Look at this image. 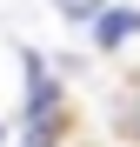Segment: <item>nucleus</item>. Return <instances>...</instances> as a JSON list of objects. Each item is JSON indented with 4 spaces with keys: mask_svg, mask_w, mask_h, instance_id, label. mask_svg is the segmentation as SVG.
<instances>
[{
    "mask_svg": "<svg viewBox=\"0 0 140 147\" xmlns=\"http://www.w3.org/2000/svg\"><path fill=\"white\" fill-rule=\"evenodd\" d=\"M60 7H67V20H74V27H80V20H100V13H107L100 0H60Z\"/></svg>",
    "mask_w": 140,
    "mask_h": 147,
    "instance_id": "f03ea898",
    "label": "nucleus"
},
{
    "mask_svg": "<svg viewBox=\"0 0 140 147\" xmlns=\"http://www.w3.org/2000/svg\"><path fill=\"white\" fill-rule=\"evenodd\" d=\"M127 34H140V13L133 7H107L100 20H93V40H100V47H120Z\"/></svg>",
    "mask_w": 140,
    "mask_h": 147,
    "instance_id": "f257e3e1",
    "label": "nucleus"
},
{
    "mask_svg": "<svg viewBox=\"0 0 140 147\" xmlns=\"http://www.w3.org/2000/svg\"><path fill=\"white\" fill-rule=\"evenodd\" d=\"M120 120H127V140H140V87L127 94V114H120Z\"/></svg>",
    "mask_w": 140,
    "mask_h": 147,
    "instance_id": "7ed1b4c3",
    "label": "nucleus"
}]
</instances>
